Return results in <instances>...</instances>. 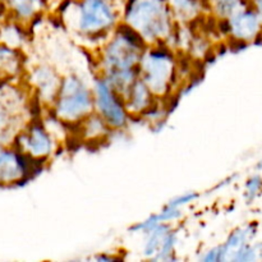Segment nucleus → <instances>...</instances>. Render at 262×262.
Segmentation results:
<instances>
[{
    "mask_svg": "<svg viewBox=\"0 0 262 262\" xmlns=\"http://www.w3.org/2000/svg\"><path fill=\"white\" fill-rule=\"evenodd\" d=\"M54 10L72 40L91 53L122 23L118 0H63Z\"/></svg>",
    "mask_w": 262,
    "mask_h": 262,
    "instance_id": "nucleus-1",
    "label": "nucleus"
},
{
    "mask_svg": "<svg viewBox=\"0 0 262 262\" xmlns=\"http://www.w3.org/2000/svg\"><path fill=\"white\" fill-rule=\"evenodd\" d=\"M146 46L137 33L120 23L99 48L90 53L92 74L102 77L123 95L138 78V67Z\"/></svg>",
    "mask_w": 262,
    "mask_h": 262,
    "instance_id": "nucleus-2",
    "label": "nucleus"
},
{
    "mask_svg": "<svg viewBox=\"0 0 262 262\" xmlns=\"http://www.w3.org/2000/svg\"><path fill=\"white\" fill-rule=\"evenodd\" d=\"M182 53L168 45L146 46L138 67V78L150 89L156 99L168 104L183 83Z\"/></svg>",
    "mask_w": 262,
    "mask_h": 262,
    "instance_id": "nucleus-3",
    "label": "nucleus"
},
{
    "mask_svg": "<svg viewBox=\"0 0 262 262\" xmlns=\"http://www.w3.org/2000/svg\"><path fill=\"white\" fill-rule=\"evenodd\" d=\"M120 17L147 46L173 43L178 25L166 0H123Z\"/></svg>",
    "mask_w": 262,
    "mask_h": 262,
    "instance_id": "nucleus-4",
    "label": "nucleus"
},
{
    "mask_svg": "<svg viewBox=\"0 0 262 262\" xmlns=\"http://www.w3.org/2000/svg\"><path fill=\"white\" fill-rule=\"evenodd\" d=\"M45 113L59 120L68 129L79 124L94 113L92 76L89 78V76L78 71L61 74L58 91Z\"/></svg>",
    "mask_w": 262,
    "mask_h": 262,
    "instance_id": "nucleus-5",
    "label": "nucleus"
},
{
    "mask_svg": "<svg viewBox=\"0 0 262 262\" xmlns=\"http://www.w3.org/2000/svg\"><path fill=\"white\" fill-rule=\"evenodd\" d=\"M32 95L23 81L0 82V145H10L33 118Z\"/></svg>",
    "mask_w": 262,
    "mask_h": 262,
    "instance_id": "nucleus-6",
    "label": "nucleus"
},
{
    "mask_svg": "<svg viewBox=\"0 0 262 262\" xmlns=\"http://www.w3.org/2000/svg\"><path fill=\"white\" fill-rule=\"evenodd\" d=\"M61 141L58 133L53 129L48 115L43 113L33 117L20 129L13 145L17 146L31 160L45 166L58 154Z\"/></svg>",
    "mask_w": 262,
    "mask_h": 262,
    "instance_id": "nucleus-7",
    "label": "nucleus"
},
{
    "mask_svg": "<svg viewBox=\"0 0 262 262\" xmlns=\"http://www.w3.org/2000/svg\"><path fill=\"white\" fill-rule=\"evenodd\" d=\"M94 112L109 125L113 133L128 129L132 117L125 107L124 97L102 77L92 74Z\"/></svg>",
    "mask_w": 262,
    "mask_h": 262,
    "instance_id": "nucleus-8",
    "label": "nucleus"
},
{
    "mask_svg": "<svg viewBox=\"0 0 262 262\" xmlns=\"http://www.w3.org/2000/svg\"><path fill=\"white\" fill-rule=\"evenodd\" d=\"M40 168L43 166L31 160L13 143L0 145V187L27 183Z\"/></svg>",
    "mask_w": 262,
    "mask_h": 262,
    "instance_id": "nucleus-9",
    "label": "nucleus"
},
{
    "mask_svg": "<svg viewBox=\"0 0 262 262\" xmlns=\"http://www.w3.org/2000/svg\"><path fill=\"white\" fill-rule=\"evenodd\" d=\"M215 25L219 26L217 28L220 33L229 38L230 42L245 46L250 42H255L262 30L261 18L250 4Z\"/></svg>",
    "mask_w": 262,
    "mask_h": 262,
    "instance_id": "nucleus-10",
    "label": "nucleus"
},
{
    "mask_svg": "<svg viewBox=\"0 0 262 262\" xmlns=\"http://www.w3.org/2000/svg\"><path fill=\"white\" fill-rule=\"evenodd\" d=\"M30 68V71L26 68L25 77H28L26 86L37 102L38 107L45 112L53 102L63 73L50 63H38Z\"/></svg>",
    "mask_w": 262,
    "mask_h": 262,
    "instance_id": "nucleus-11",
    "label": "nucleus"
},
{
    "mask_svg": "<svg viewBox=\"0 0 262 262\" xmlns=\"http://www.w3.org/2000/svg\"><path fill=\"white\" fill-rule=\"evenodd\" d=\"M143 235L142 255L150 261L176 260L178 232L173 224H159L150 228Z\"/></svg>",
    "mask_w": 262,
    "mask_h": 262,
    "instance_id": "nucleus-12",
    "label": "nucleus"
},
{
    "mask_svg": "<svg viewBox=\"0 0 262 262\" xmlns=\"http://www.w3.org/2000/svg\"><path fill=\"white\" fill-rule=\"evenodd\" d=\"M123 97H124L125 107L133 120L155 117L166 109V102L156 99L155 95L140 78L136 79L123 92Z\"/></svg>",
    "mask_w": 262,
    "mask_h": 262,
    "instance_id": "nucleus-13",
    "label": "nucleus"
},
{
    "mask_svg": "<svg viewBox=\"0 0 262 262\" xmlns=\"http://www.w3.org/2000/svg\"><path fill=\"white\" fill-rule=\"evenodd\" d=\"M200 197L199 192H186L183 194H179V196L171 199L168 204L164 205L161 207L160 211L155 212V214H151L150 216H147L146 219L137 222L136 224H133L130 227V232L137 233V234H142L143 232H146L150 228L155 227L159 224H173L177 220L181 219L183 216V211L188 205L193 204L197 199Z\"/></svg>",
    "mask_w": 262,
    "mask_h": 262,
    "instance_id": "nucleus-14",
    "label": "nucleus"
},
{
    "mask_svg": "<svg viewBox=\"0 0 262 262\" xmlns=\"http://www.w3.org/2000/svg\"><path fill=\"white\" fill-rule=\"evenodd\" d=\"M3 19L14 20L27 28L50 13V0H2Z\"/></svg>",
    "mask_w": 262,
    "mask_h": 262,
    "instance_id": "nucleus-15",
    "label": "nucleus"
},
{
    "mask_svg": "<svg viewBox=\"0 0 262 262\" xmlns=\"http://www.w3.org/2000/svg\"><path fill=\"white\" fill-rule=\"evenodd\" d=\"M26 61L23 50L0 42V82L22 81L27 67Z\"/></svg>",
    "mask_w": 262,
    "mask_h": 262,
    "instance_id": "nucleus-16",
    "label": "nucleus"
},
{
    "mask_svg": "<svg viewBox=\"0 0 262 262\" xmlns=\"http://www.w3.org/2000/svg\"><path fill=\"white\" fill-rule=\"evenodd\" d=\"M255 234L256 227L253 224L245 225V227L233 230L224 243L216 246L217 252H219V262L237 261L242 251L250 245Z\"/></svg>",
    "mask_w": 262,
    "mask_h": 262,
    "instance_id": "nucleus-17",
    "label": "nucleus"
},
{
    "mask_svg": "<svg viewBox=\"0 0 262 262\" xmlns=\"http://www.w3.org/2000/svg\"><path fill=\"white\" fill-rule=\"evenodd\" d=\"M174 20L178 26L201 23L207 17L206 5L201 0H166Z\"/></svg>",
    "mask_w": 262,
    "mask_h": 262,
    "instance_id": "nucleus-18",
    "label": "nucleus"
},
{
    "mask_svg": "<svg viewBox=\"0 0 262 262\" xmlns=\"http://www.w3.org/2000/svg\"><path fill=\"white\" fill-rule=\"evenodd\" d=\"M72 129L77 130V137L81 142L90 143V145H94V143L99 145L113 135V130L110 129L109 125L95 112L84 118L79 124H77Z\"/></svg>",
    "mask_w": 262,
    "mask_h": 262,
    "instance_id": "nucleus-19",
    "label": "nucleus"
},
{
    "mask_svg": "<svg viewBox=\"0 0 262 262\" xmlns=\"http://www.w3.org/2000/svg\"><path fill=\"white\" fill-rule=\"evenodd\" d=\"M31 30L9 19L0 20V42L12 48L25 49L26 43L30 41Z\"/></svg>",
    "mask_w": 262,
    "mask_h": 262,
    "instance_id": "nucleus-20",
    "label": "nucleus"
},
{
    "mask_svg": "<svg viewBox=\"0 0 262 262\" xmlns=\"http://www.w3.org/2000/svg\"><path fill=\"white\" fill-rule=\"evenodd\" d=\"M250 4V0H205L206 13L215 23L227 19L241 8Z\"/></svg>",
    "mask_w": 262,
    "mask_h": 262,
    "instance_id": "nucleus-21",
    "label": "nucleus"
},
{
    "mask_svg": "<svg viewBox=\"0 0 262 262\" xmlns=\"http://www.w3.org/2000/svg\"><path fill=\"white\" fill-rule=\"evenodd\" d=\"M262 192V177L256 174L252 176L245 186V197L247 202H252Z\"/></svg>",
    "mask_w": 262,
    "mask_h": 262,
    "instance_id": "nucleus-22",
    "label": "nucleus"
},
{
    "mask_svg": "<svg viewBox=\"0 0 262 262\" xmlns=\"http://www.w3.org/2000/svg\"><path fill=\"white\" fill-rule=\"evenodd\" d=\"M250 5L255 9L262 20V0H250Z\"/></svg>",
    "mask_w": 262,
    "mask_h": 262,
    "instance_id": "nucleus-23",
    "label": "nucleus"
},
{
    "mask_svg": "<svg viewBox=\"0 0 262 262\" xmlns=\"http://www.w3.org/2000/svg\"><path fill=\"white\" fill-rule=\"evenodd\" d=\"M0 19H3V8H2V0H0Z\"/></svg>",
    "mask_w": 262,
    "mask_h": 262,
    "instance_id": "nucleus-24",
    "label": "nucleus"
},
{
    "mask_svg": "<svg viewBox=\"0 0 262 262\" xmlns=\"http://www.w3.org/2000/svg\"><path fill=\"white\" fill-rule=\"evenodd\" d=\"M257 168H260V169H262V159H261V161H260V163H258Z\"/></svg>",
    "mask_w": 262,
    "mask_h": 262,
    "instance_id": "nucleus-25",
    "label": "nucleus"
}]
</instances>
